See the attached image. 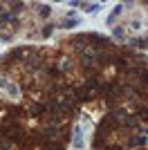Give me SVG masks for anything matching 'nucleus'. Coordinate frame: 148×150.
Wrapping results in <instances>:
<instances>
[{
  "label": "nucleus",
  "instance_id": "nucleus-1",
  "mask_svg": "<svg viewBox=\"0 0 148 150\" xmlns=\"http://www.w3.org/2000/svg\"><path fill=\"white\" fill-rule=\"evenodd\" d=\"M87 41L92 43V47H108V45H110V38H103V36H99V34H90Z\"/></svg>",
  "mask_w": 148,
  "mask_h": 150
},
{
  "label": "nucleus",
  "instance_id": "nucleus-2",
  "mask_svg": "<svg viewBox=\"0 0 148 150\" xmlns=\"http://www.w3.org/2000/svg\"><path fill=\"white\" fill-rule=\"evenodd\" d=\"M130 45H132V47H141V50H144V47H146V41H144V38H135V41H130Z\"/></svg>",
  "mask_w": 148,
  "mask_h": 150
},
{
  "label": "nucleus",
  "instance_id": "nucleus-3",
  "mask_svg": "<svg viewBox=\"0 0 148 150\" xmlns=\"http://www.w3.org/2000/svg\"><path fill=\"white\" fill-rule=\"evenodd\" d=\"M63 25L67 27V29H72V27H76V25H78V18H70V20H65Z\"/></svg>",
  "mask_w": 148,
  "mask_h": 150
},
{
  "label": "nucleus",
  "instance_id": "nucleus-4",
  "mask_svg": "<svg viewBox=\"0 0 148 150\" xmlns=\"http://www.w3.org/2000/svg\"><path fill=\"white\" fill-rule=\"evenodd\" d=\"M146 143V137H135L132 139V146H144Z\"/></svg>",
  "mask_w": 148,
  "mask_h": 150
},
{
  "label": "nucleus",
  "instance_id": "nucleus-5",
  "mask_svg": "<svg viewBox=\"0 0 148 150\" xmlns=\"http://www.w3.org/2000/svg\"><path fill=\"white\" fill-rule=\"evenodd\" d=\"M52 32H54V25H45V29H43V36H52Z\"/></svg>",
  "mask_w": 148,
  "mask_h": 150
},
{
  "label": "nucleus",
  "instance_id": "nucleus-6",
  "mask_svg": "<svg viewBox=\"0 0 148 150\" xmlns=\"http://www.w3.org/2000/svg\"><path fill=\"white\" fill-rule=\"evenodd\" d=\"M83 7H85L87 14H92V11H96V9H99V5H83Z\"/></svg>",
  "mask_w": 148,
  "mask_h": 150
},
{
  "label": "nucleus",
  "instance_id": "nucleus-7",
  "mask_svg": "<svg viewBox=\"0 0 148 150\" xmlns=\"http://www.w3.org/2000/svg\"><path fill=\"white\" fill-rule=\"evenodd\" d=\"M7 90H9L11 96H16V94H18V87H16V85H7Z\"/></svg>",
  "mask_w": 148,
  "mask_h": 150
},
{
  "label": "nucleus",
  "instance_id": "nucleus-8",
  "mask_svg": "<svg viewBox=\"0 0 148 150\" xmlns=\"http://www.w3.org/2000/svg\"><path fill=\"white\" fill-rule=\"evenodd\" d=\"M43 110H45V105H34V108H32V112H34V114H41Z\"/></svg>",
  "mask_w": 148,
  "mask_h": 150
},
{
  "label": "nucleus",
  "instance_id": "nucleus-9",
  "mask_svg": "<svg viewBox=\"0 0 148 150\" xmlns=\"http://www.w3.org/2000/svg\"><path fill=\"white\" fill-rule=\"evenodd\" d=\"M92 63V56L90 54H83V65H90Z\"/></svg>",
  "mask_w": 148,
  "mask_h": 150
},
{
  "label": "nucleus",
  "instance_id": "nucleus-10",
  "mask_svg": "<svg viewBox=\"0 0 148 150\" xmlns=\"http://www.w3.org/2000/svg\"><path fill=\"white\" fill-rule=\"evenodd\" d=\"M11 7H14V11H20V9H23V2H14Z\"/></svg>",
  "mask_w": 148,
  "mask_h": 150
},
{
  "label": "nucleus",
  "instance_id": "nucleus-11",
  "mask_svg": "<svg viewBox=\"0 0 148 150\" xmlns=\"http://www.w3.org/2000/svg\"><path fill=\"white\" fill-rule=\"evenodd\" d=\"M50 11H52V9L47 7V5H45V7H41V14H43V16H47V14H50Z\"/></svg>",
  "mask_w": 148,
  "mask_h": 150
},
{
  "label": "nucleus",
  "instance_id": "nucleus-12",
  "mask_svg": "<svg viewBox=\"0 0 148 150\" xmlns=\"http://www.w3.org/2000/svg\"><path fill=\"white\" fill-rule=\"evenodd\" d=\"M114 36H117V38H123V29H119V27H117V29H114Z\"/></svg>",
  "mask_w": 148,
  "mask_h": 150
},
{
  "label": "nucleus",
  "instance_id": "nucleus-13",
  "mask_svg": "<svg viewBox=\"0 0 148 150\" xmlns=\"http://www.w3.org/2000/svg\"><path fill=\"white\" fill-rule=\"evenodd\" d=\"M47 150H61V143H52V146H47Z\"/></svg>",
  "mask_w": 148,
  "mask_h": 150
},
{
  "label": "nucleus",
  "instance_id": "nucleus-14",
  "mask_svg": "<svg viewBox=\"0 0 148 150\" xmlns=\"http://www.w3.org/2000/svg\"><path fill=\"white\" fill-rule=\"evenodd\" d=\"M0 11H2V5H0Z\"/></svg>",
  "mask_w": 148,
  "mask_h": 150
}]
</instances>
